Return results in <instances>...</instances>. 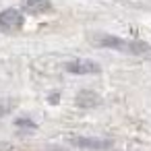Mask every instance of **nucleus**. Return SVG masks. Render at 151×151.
I'll list each match as a JSON object with an SVG mask.
<instances>
[{
    "mask_svg": "<svg viewBox=\"0 0 151 151\" xmlns=\"http://www.w3.org/2000/svg\"><path fill=\"white\" fill-rule=\"evenodd\" d=\"M52 9V4L48 0H25V11L29 15H42V13H48Z\"/></svg>",
    "mask_w": 151,
    "mask_h": 151,
    "instance_id": "39448f33",
    "label": "nucleus"
},
{
    "mask_svg": "<svg viewBox=\"0 0 151 151\" xmlns=\"http://www.w3.org/2000/svg\"><path fill=\"white\" fill-rule=\"evenodd\" d=\"M73 143H75L77 147L93 149V151L110 149V147H112V141H108V139H91V137H73Z\"/></svg>",
    "mask_w": 151,
    "mask_h": 151,
    "instance_id": "20e7f679",
    "label": "nucleus"
},
{
    "mask_svg": "<svg viewBox=\"0 0 151 151\" xmlns=\"http://www.w3.org/2000/svg\"><path fill=\"white\" fill-rule=\"evenodd\" d=\"M6 114H9V106L0 104V118H2V116H6Z\"/></svg>",
    "mask_w": 151,
    "mask_h": 151,
    "instance_id": "0eeeda50",
    "label": "nucleus"
},
{
    "mask_svg": "<svg viewBox=\"0 0 151 151\" xmlns=\"http://www.w3.org/2000/svg\"><path fill=\"white\" fill-rule=\"evenodd\" d=\"M23 23H25V17L17 9H4L0 13V31L2 33H15L23 27Z\"/></svg>",
    "mask_w": 151,
    "mask_h": 151,
    "instance_id": "f03ea898",
    "label": "nucleus"
},
{
    "mask_svg": "<svg viewBox=\"0 0 151 151\" xmlns=\"http://www.w3.org/2000/svg\"><path fill=\"white\" fill-rule=\"evenodd\" d=\"M64 70L70 75H99L101 66L93 60H73L64 66Z\"/></svg>",
    "mask_w": 151,
    "mask_h": 151,
    "instance_id": "7ed1b4c3",
    "label": "nucleus"
},
{
    "mask_svg": "<svg viewBox=\"0 0 151 151\" xmlns=\"http://www.w3.org/2000/svg\"><path fill=\"white\" fill-rule=\"evenodd\" d=\"M17 126H35L31 120H17Z\"/></svg>",
    "mask_w": 151,
    "mask_h": 151,
    "instance_id": "423d86ee",
    "label": "nucleus"
},
{
    "mask_svg": "<svg viewBox=\"0 0 151 151\" xmlns=\"http://www.w3.org/2000/svg\"><path fill=\"white\" fill-rule=\"evenodd\" d=\"M95 46L99 48H110V50H118V52H124V54H145L149 48L141 42H126L122 37H116V35H99L93 40Z\"/></svg>",
    "mask_w": 151,
    "mask_h": 151,
    "instance_id": "f257e3e1",
    "label": "nucleus"
}]
</instances>
